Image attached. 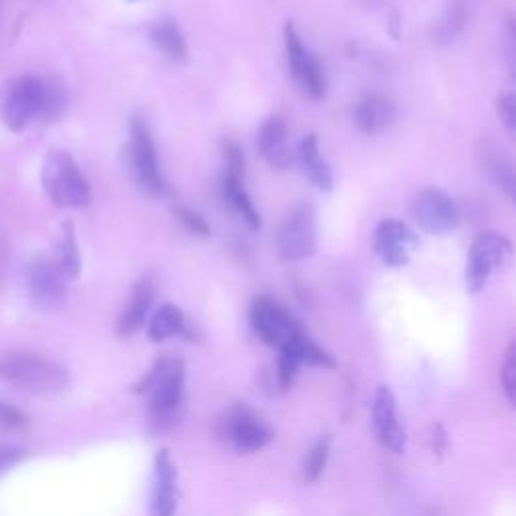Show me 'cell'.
I'll list each match as a JSON object with an SVG mask.
<instances>
[{
	"label": "cell",
	"mask_w": 516,
	"mask_h": 516,
	"mask_svg": "<svg viewBox=\"0 0 516 516\" xmlns=\"http://www.w3.org/2000/svg\"><path fill=\"white\" fill-rule=\"evenodd\" d=\"M488 174L494 180V184L506 192L508 198L514 194V176H512V166L504 158H496L488 162Z\"/></svg>",
	"instance_id": "4316f807"
},
{
	"label": "cell",
	"mask_w": 516,
	"mask_h": 516,
	"mask_svg": "<svg viewBox=\"0 0 516 516\" xmlns=\"http://www.w3.org/2000/svg\"><path fill=\"white\" fill-rule=\"evenodd\" d=\"M184 381V361L176 357H164L158 359L152 371L136 385L138 394L150 396V412L160 426L176 420L184 402Z\"/></svg>",
	"instance_id": "7a4b0ae2"
},
{
	"label": "cell",
	"mask_w": 516,
	"mask_h": 516,
	"mask_svg": "<svg viewBox=\"0 0 516 516\" xmlns=\"http://www.w3.org/2000/svg\"><path fill=\"white\" fill-rule=\"evenodd\" d=\"M41 182L51 202L59 208H83L91 200L87 178L75 160L63 150L49 152L43 164Z\"/></svg>",
	"instance_id": "3957f363"
},
{
	"label": "cell",
	"mask_w": 516,
	"mask_h": 516,
	"mask_svg": "<svg viewBox=\"0 0 516 516\" xmlns=\"http://www.w3.org/2000/svg\"><path fill=\"white\" fill-rule=\"evenodd\" d=\"M514 109H516V101L510 91L502 93L496 99V113H498V119L502 121L504 129L508 132V136H514V132H516V111Z\"/></svg>",
	"instance_id": "f1b7e54d"
},
{
	"label": "cell",
	"mask_w": 516,
	"mask_h": 516,
	"mask_svg": "<svg viewBox=\"0 0 516 516\" xmlns=\"http://www.w3.org/2000/svg\"><path fill=\"white\" fill-rule=\"evenodd\" d=\"M152 301H154V287L150 281H142L136 285L134 293H132V299H129L119 323H117V335L119 337H132L136 335L144 323H146V317L150 313V307H152Z\"/></svg>",
	"instance_id": "ac0fdd59"
},
{
	"label": "cell",
	"mask_w": 516,
	"mask_h": 516,
	"mask_svg": "<svg viewBox=\"0 0 516 516\" xmlns=\"http://www.w3.org/2000/svg\"><path fill=\"white\" fill-rule=\"evenodd\" d=\"M176 216L190 232H194V234H198L202 238H208L212 234L208 222L198 212H194L190 208H176Z\"/></svg>",
	"instance_id": "4dcf8cb0"
},
{
	"label": "cell",
	"mask_w": 516,
	"mask_h": 516,
	"mask_svg": "<svg viewBox=\"0 0 516 516\" xmlns=\"http://www.w3.org/2000/svg\"><path fill=\"white\" fill-rule=\"evenodd\" d=\"M396 105L383 95H367L355 109V125L367 136L383 134L396 123Z\"/></svg>",
	"instance_id": "2e32d148"
},
{
	"label": "cell",
	"mask_w": 516,
	"mask_h": 516,
	"mask_svg": "<svg viewBox=\"0 0 516 516\" xmlns=\"http://www.w3.org/2000/svg\"><path fill=\"white\" fill-rule=\"evenodd\" d=\"M301 363L295 355H291L289 351H281V359H279V385L281 390H289L293 385V379L299 371Z\"/></svg>",
	"instance_id": "1f68e13d"
},
{
	"label": "cell",
	"mask_w": 516,
	"mask_h": 516,
	"mask_svg": "<svg viewBox=\"0 0 516 516\" xmlns=\"http://www.w3.org/2000/svg\"><path fill=\"white\" fill-rule=\"evenodd\" d=\"M373 426L377 432L379 442L390 448L396 454H402L406 450V434L398 422V410H396V398L387 390V387H379L373 398Z\"/></svg>",
	"instance_id": "5bb4252c"
},
{
	"label": "cell",
	"mask_w": 516,
	"mask_h": 516,
	"mask_svg": "<svg viewBox=\"0 0 516 516\" xmlns=\"http://www.w3.org/2000/svg\"><path fill=\"white\" fill-rule=\"evenodd\" d=\"M418 234L400 220H383L375 228L373 248L387 267H404L410 261V254L418 248Z\"/></svg>",
	"instance_id": "7c38bea8"
},
{
	"label": "cell",
	"mask_w": 516,
	"mask_h": 516,
	"mask_svg": "<svg viewBox=\"0 0 516 516\" xmlns=\"http://www.w3.org/2000/svg\"><path fill=\"white\" fill-rule=\"evenodd\" d=\"M176 464L168 450H158L154 458V498L152 516H174L178 506L176 496Z\"/></svg>",
	"instance_id": "9a60e30c"
},
{
	"label": "cell",
	"mask_w": 516,
	"mask_h": 516,
	"mask_svg": "<svg viewBox=\"0 0 516 516\" xmlns=\"http://www.w3.org/2000/svg\"><path fill=\"white\" fill-rule=\"evenodd\" d=\"M67 105V89L63 83L51 79V81H43V101H41V111L39 117L43 119H55L63 113Z\"/></svg>",
	"instance_id": "d4e9b609"
},
{
	"label": "cell",
	"mask_w": 516,
	"mask_h": 516,
	"mask_svg": "<svg viewBox=\"0 0 516 516\" xmlns=\"http://www.w3.org/2000/svg\"><path fill=\"white\" fill-rule=\"evenodd\" d=\"M250 325L254 333L267 345L287 347L297 335L303 333L295 317L269 297H256L250 307Z\"/></svg>",
	"instance_id": "52a82bcc"
},
{
	"label": "cell",
	"mask_w": 516,
	"mask_h": 516,
	"mask_svg": "<svg viewBox=\"0 0 516 516\" xmlns=\"http://www.w3.org/2000/svg\"><path fill=\"white\" fill-rule=\"evenodd\" d=\"M0 379L35 396H55L69 385V373L63 365L35 353L0 357Z\"/></svg>",
	"instance_id": "6da1fadb"
},
{
	"label": "cell",
	"mask_w": 516,
	"mask_h": 516,
	"mask_svg": "<svg viewBox=\"0 0 516 516\" xmlns=\"http://www.w3.org/2000/svg\"><path fill=\"white\" fill-rule=\"evenodd\" d=\"M285 47L289 57V67L293 71V77L301 85V89L313 97L321 99L325 95V75L317 59L309 53V49L303 45L299 33L295 31L293 23H287L285 27Z\"/></svg>",
	"instance_id": "4fadbf2b"
},
{
	"label": "cell",
	"mask_w": 516,
	"mask_h": 516,
	"mask_svg": "<svg viewBox=\"0 0 516 516\" xmlns=\"http://www.w3.org/2000/svg\"><path fill=\"white\" fill-rule=\"evenodd\" d=\"M412 218L430 234H448L460 222L454 200L440 188H428L418 194L412 204Z\"/></svg>",
	"instance_id": "8fae6325"
},
{
	"label": "cell",
	"mask_w": 516,
	"mask_h": 516,
	"mask_svg": "<svg viewBox=\"0 0 516 516\" xmlns=\"http://www.w3.org/2000/svg\"><path fill=\"white\" fill-rule=\"evenodd\" d=\"M41 101L43 79L33 75L9 79L0 85V119L11 132H21L31 119L39 117Z\"/></svg>",
	"instance_id": "277c9868"
},
{
	"label": "cell",
	"mask_w": 516,
	"mask_h": 516,
	"mask_svg": "<svg viewBox=\"0 0 516 516\" xmlns=\"http://www.w3.org/2000/svg\"><path fill=\"white\" fill-rule=\"evenodd\" d=\"M148 335L152 341L160 343L176 335H188V323L184 313L174 305H162L148 327Z\"/></svg>",
	"instance_id": "603a6c76"
},
{
	"label": "cell",
	"mask_w": 516,
	"mask_h": 516,
	"mask_svg": "<svg viewBox=\"0 0 516 516\" xmlns=\"http://www.w3.org/2000/svg\"><path fill=\"white\" fill-rule=\"evenodd\" d=\"M258 148L263 158L277 170H285L291 164L289 129L281 117H271L263 123L258 134Z\"/></svg>",
	"instance_id": "e0dca14e"
},
{
	"label": "cell",
	"mask_w": 516,
	"mask_h": 516,
	"mask_svg": "<svg viewBox=\"0 0 516 516\" xmlns=\"http://www.w3.org/2000/svg\"><path fill=\"white\" fill-rule=\"evenodd\" d=\"M462 25H464V5L458 0V3L452 7V11H450L446 23H444L442 29H440L442 39H446V41L454 39V37L458 35V31L462 29Z\"/></svg>",
	"instance_id": "d6a6232c"
},
{
	"label": "cell",
	"mask_w": 516,
	"mask_h": 516,
	"mask_svg": "<svg viewBox=\"0 0 516 516\" xmlns=\"http://www.w3.org/2000/svg\"><path fill=\"white\" fill-rule=\"evenodd\" d=\"M277 246L281 258L287 263L303 261L317 250L315 212L311 206H299L285 218Z\"/></svg>",
	"instance_id": "9c48e42d"
},
{
	"label": "cell",
	"mask_w": 516,
	"mask_h": 516,
	"mask_svg": "<svg viewBox=\"0 0 516 516\" xmlns=\"http://www.w3.org/2000/svg\"><path fill=\"white\" fill-rule=\"evenodd\" d=\"M512 254L510 242L496 232H482L468 254L466 261V289L470 293H480L492 271L502 267Z\"/></svg>",
	"instance_id": "8992f818"
},
{
	"label": "cell",
	"mask_w": 516,
	"mask_h": 516,
	"mask_svg": "<svg viewBox=\"0 0 516 516\" xmlns=\"http://www.w3.org/2000/svg\"><path fill=\"white\" fill-rule=\"evenodd\" d=\"M299 164L305 172V176L311 180V184L323 192H329L333 188V172L329 164L321 158L319 152V140L315 134H309L301 144L297 152Z\"/></svg>",
	"instance_id": "d6986e66"
},
{
	"label": "cell",
	"mask_w": 516,
	"mask_h": 516,
	"mask_svg": "<svg viewBox=\"0 0 516 516\" xmlns=\"http://www.w3.org/2000/svg\"><path fill=\"white\" fill-rule=\"evenodd\" d=\"M224 158H226V164H228V176L242 178V174H244V158H242L240 148L236 144H232V142L224 144Z\"/></svg>",
	"instance_id": "836d02e7"
},
{
	"label": "cell",
	"mask_w": 516,
	"mask_h": 516,
	"mask_svg": "<svg viewBox=\"0 0 516 516\" xmlns=\"http://www.w3.org/2000/svg\"><path fill=\"white\" fill-rule=\"evenodd\" d=\"M281 351H289L291 355H295L301 365L309 363V365H317V367H325V369H333L335 367V359L323 347H319L313 339H309L305 333L297 335Z\"/></svg>",
	"instance_id": "cb8c5ba5"
},
{
	"label": "cell",
	"mask_w": 516,
	"mask_h": 516,
	"mask_svg": "<svg viewBox=\"0 0 516 516\" xmlns=\"http://www.w3.org/2000/svg\"><path fill=\"white\" fill-rule=\"evenodd\" d=\"M152 45L172 63H184L188 57V47L182 31L170 19H162L150 27Z\"/></svg>",
	"instance_id": "44dd1931"
},
{
	"label": "cell",
	"mask_w": 516,
	"mask_h": 516,
	"mask_svg": "<svg viewBox=\"0 0 516 516\" xmlns=\"http://www.w3.org/2000/svg\"><path fill=\"white\" fill-rule=\"evenodd\" d=\"M220 436L242 454L258 452L273 440L271 428L261 418H256L246 406H236L224 416L220 422Z\"/></svg>",
	"instance_id": "ba28073f"
},
{
	"label": "cell",
	"mask_w": 516,
	"mask_h": 516,
	"mask_svg": "<svg viewBox=\"0 0 516 516\" xmlns=\"http://www.w3.org/2000/svg\"><path fill=\"white\" fill-rule=\"evenodd\" d=\"M27 287L35 305L43 311H59L67 303L65 277L43 254H37L27 267Z\"/></svg>",
	"instance_id": "30bf717a"
},
{
	"label": "cell",
	"mask_w": 516,
	"mask_h": 516,
	"mask_svg": "<svg viewBox=\"0 0 516 516\" xmlns=\"http://www.w3.org/2000/svg\"><path fill=\"white\" fill-rule=\"evenodd\" d=\"M502 385H504V394L508 398L510 404L516 402V355H514V345H510L508 353H506V361L502 367Z\"/></svg>",
	"instance_id": "f546056e"
},
{
	"label": "cell",
	"mask_w": 516,
	"mask_h": 516,
	"mask_svg": "<svg viewBox=\"0 0 516 516\" xmlns=\"http://www.w3.org/2000/svg\"><path fill=\"white\" fill-rule=\"evenodd\" d=\"M129 160H132L134 176L150 196L164 194V178L158 164L156 144L144 119L134 117L129 127Z\"/></svg>",
	"instance_id": "5b68a950"
},
{
	"label": "cell",
	"mask_w": 516,
	"mask_h": 516,
	"mask_svg": "<svg viewBox=\"0 0 516 516\" xmlns=\"http://www.w3.org/2000/svg\"><path fill=\"white\" fill-rule=\"evenodd\" d=\"M329 450H331V438L329 436H323L315 442V446L309 450V454L303 462V480L305 482L319 480V476L323 474V470L327 466Z\"/></svg>",
	"instance_id": "484cf974"
},
{
	"label": "cell",
	"mask_w": 516,
	"mask_h": 516,
	"mask_svg": "<svg viewBox=\"0 0 516 516\" xmlns=\"http://www.w3.org/2000/svg\"><path fill=\"white\" fill-rule=\"evenodd\" d=\"M0 428L5 430H27L29 428V416L15 408L13 404H7L0 400Z\"/></svg>",
	"instance_id": "83f0119b"
},
{
	"label": "cell",
	"mask_w": 516,
	"mask_h": 516,
	"mask_svg": "<svg viewBox=\"0 0 516 516\" xmlns=\"http://www.w3.org/2000/svg\"><path fill=\"white\" fill-rule=\"evenodd\" d=\"M27 458V452L17 446H0V474Z\"/></svg>",
	"instance_id": "e575fe53"
},
{
	"label": "cell",
	"mask_w": 516,
	"mask_h": 516,
	"mask_svg": "<svg viewBox=\"0 0 516 516\" xmlns=\"http://www.w3.org/2000/svg\"><path fill=\"white\" fill-rule=\"evenodd\" d=\"M444 444H446V434H444V428L438 424V426L434 428V452L442 454Z\"/></svg>",
	"instance_id": "d590c367"
},
{
	"label": "cell",
	"mask_w": 516,
	"mask_h": 516,
	"mask_svg": "<svg viewBox=\"0 0 516 516\" xmlns=\"http://www.w3.org/2000/svg\"><path fill=\"white\" fill-rule=\"evenodd\" d=\"M55 267L65 277V281H75L81 273V254L75 236V224L67 220L61 226V234L55 244Z\"/></svg>",
	"instance_id": "ffe728a7"
},
{
	"label": "cell",
	"mask_w": 516,
	"mask_h": 516,
	"mask_svg": "<svg viewBox=\"0 0 516 516\" xmlns=\"http://www.w3.org/2000/svg\"><path fill=\"white\" fill-rule=\"evenodd\" d=\"M222 196L226 200V204L242 218V222L250 228V230H258L261 228V214L256 212L248 192L242 186V178L236 176H228L222 182Z\"/></svg>",
	"instance_id": "7402d4cb"
}]
</instances>
